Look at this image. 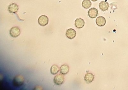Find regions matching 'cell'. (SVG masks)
Masks as SVG:
<instances>
[{"instance_id": "1", "label": "cell", "mask_w": 128, "mask_h": 90, "mask_svg": "<svg viewBox=\"0 0 128 90\" xmlns=\"http://www.w3.org/2000/svg\"><path fill=\"white\" fill-rule=\"evenodd\" d=\"M24 78L22 75L16 76L13 80V84L14 87H19L22 86L24 84Z\"/></svg>"}, {"instance_id": "2", "label": "cell", "mask_w": 128, "mask_h": 90, "mask_svg": "<svg viewBox=\"0 0 128 90\" xmlns=\"http://www.w3.org/2000/svg\"><path fill=\"white\" fill-rule=\"evenodd\" d=\"M64 81V75L60 73L57 74L54 78V82L56 85H62Z\"/></svg>"}, {"instance_id": "3", "label": "cell", "mask_w": 128, "mask_h": 90, "mask_svg": "<svg viewBox=\"0 0 128 90\" xmlns=\"http://www.w3.org/2000/svg\"><path fill=\"white\" fill-rule=\"evenodd\" d=\"M48 17L45 15L40 16L38 19V24L42 26H46L48 23Z\"/></svg>"}, {"instance_id": "4", "label": "cell", "mask_w": 128, "mask_h": 90, "mask_svg": "<svg viewBox=\"0 0 128 90\" xmlns=\"http://www.w3.org/2000/svg\"><path fill=\"white\" fill-rule=\"evenodd\" d=\"M20 29L18 26L12 27L10 31V35L13 37H17L20 34Z\"/></svg>"}, {"instance_id": "5", "label": "cell", "mask_w": 128, "mask_h": 90, "mask_svg": "<svg viewBox=\"0 0 128 90\" xmlns=\"http://www.w3.org/2000/svg\"><path fill=\"white\" fill-rule=\"evenodd\" d=\"M76 31L73 28L68 29L66 30V36L68 39H72L74 38H75V37L76 36Z\"/></svg>"}, {"instance_id": "6", "label": "cell", "mask_w": 128, "mask_h": 90, "mask_svg": "<svg viewBox=\"0 0 128 90\" xmlns=\"http://www.w3.org/2000/svg\"><path fill=\"white\" fill-rule=\"evenodd\" d=\"M98 13V10L94 7L90 8L88 11V15L89 17L91 18H95L96 17Z\"/></svg>"}, {"instance_id": "7", "label": "cell", "mask_w": 128, "mask_h": 90, "mask_svg": "<svg viewBox=\"0 0 128 90\" xmlns=\"http://www.w3.org/2000/svg\"><path fill=\"white\" fill-rule=\"evenodd\" d=\"M18 9H19L18 5L15 3H11L9 5L8 7V11L10 13H16L18 11Z\"/></svg>"}, {"instance_id": "8", "label": "cell", "mask_w": 128, "mask_h": 90, "mask_svg": "<svg viewBox=\"0 0 128 90\" xmlns=\"http://www.w3.org/2000/svg\"><path fill=\"white\" fill-rule=\"evenodd\" d=\"M84 24H85V22L84 20L81 18L76 19L74 21L75 26L78 29L82 28L84 26Z\"/></svg>"}, {"instance_id": "9", "label": "cell", "mask_w": 128, "mask_h": 90, "mask_svg": "<svg viewBox=\"0 0 128 90\" xmlns=\"http://www.w3.org/2000/svg\"><path fill=\"white\" fill-rule=\"evenodd\" d=\"M106 19L103 16H98L96 20V24L98 26H104L106 24Z\"/></svg>"}, {"instance_id": "10", "label": "cell", "mask_w": 128, "mask_h": 90, "mask_svg": "<svg viewBox=\"0 0 128 90\" xmlns=\"http://www.w3.org/2000/svg\"><path fill=\"white\" fill-rule=\"evenodd\" d=\"M84 81L87 83H92L94 79V74L91 73H88L84 76Z\"/></svg>"}, {"instance_id": "11", "label": "cell", "mask_w": 128, "mask_h": 90, "mask_svg": "<svg viewBox=\"0 0 128 90\" xmlns=\"http://www.w3.org/2000/svg\"><path fill=\"white\" fill-rule=\"evenodd\" d=\"M70 70V67L68 65L66 64H64L62 65L60 68V73L63 75L67 74Z\"/></svg>"}, {"instance_id": "12", "label": "cell", "mask_w": 128, "mask_h": 90, "mask_svg": "<svg viewBox=\"0 0 128 90\" xmlns=\"http://www.w3.org/2000/svg\"><path fill=\"white\" fill-rule=\"evenodd\" d=\"M100 8L102 11H106L109 7V4L108 2L105 1H101L99 4Z\"/></svg>"}, {"instance_id": "13", "label": "cell", "mask_w": 128, "mask_h": 90, "mask_svg": "<svg viewBox=\"0 0 128 90\" xmlns=\"http://www.w3.org/2000/svg\"><path fill=\"white\" fill-rule=\"evenodd\" d=\"M60 71V68L56 65H53L50 68V73L52 75H56Z\"/></svg>"}, {"instance_id": "14", "label": "cell", "mask_w": 128, "mask_h": 90, "mask_svg": "<svg viewBox=\"0 0 128 90\" xmlns=\"http://www.w3.org/2000/svg\"><path fill=\"white\" fill-rule=\"evenodd\" d=\"M92 5V2L90 0H84L82 2V6L86 9L89 8Z\"/></svg>"}, {"instance_id": "15", "label": "cell", "mask_w": 128, "mask_h": 90, "mask_svg": "<svg viewBox=\"0 0 128 90\" xmlns=\"http://www.w3.org/2000/svg\"><path fill=\"white\" fill-rule=\"evenodd\" d=\"M92 1H96L97 0H91Z\"/></svg>"}, {"instance_id": "16", "label": "cell", "mask_w": 128, "mask_h": 90, "mask_svg": "<svg viewBox=\"0 0 128 90\" xmlns=\"http://www.w3.org/2000/svg\"></svg>"}]
</instances>
